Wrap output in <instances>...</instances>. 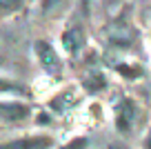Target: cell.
<instances>
[{
  "label": "cell",
  "instance_id": "8992f818",
  "mask_svg": "<svg viewBox=\"0 0 151 149\" xmlns=\"http://www.w3.org/2000/svg\"><path fill=\"white\" fill-rule=\"evenodd\" d=\"M69 0H42V14L45 16H56L58 11L65 9Z\"/></svg>",
  "mask_w": 151,
  "mask_h": 149
},
{
  "label": "cell",
  "instance_id": "ba28073f",
  "mask_svg": "<svg viewBox=\"0 0 151 149\" xmlns=\"http://www.w3.org/2000/svg\"><path fill=\"white\" fill-rule=\"evenodd\" d=\"M22 7V0H0V14H14Z\"/></svg>",
  "mask_w": 151,
  "mask_h": 149
},
{
  "label": "cell",
  "instance_id": "5b68a950",
  "mask_svg": "<svg viewBox=\"0 0 151 149\" xmlns=\"http://www.w3.org/2000/svg\"><path fill=\"white\" fill-rule=\"evenodd\" d=\"M49 145H53L51 138H24V140L9 142V147H49Z\"/></svg>",
  "mask_w": 151,
  "mask_h": 149
},
{
  "label": "cell",
  "instance_id": "52a82bcc",
  "mask_svg": "<svg viewBox=\"0 0 151 149\" xmlns=\"http://www.w3.org/2000/svg\"><path fill=\"white\" fill-rule=\"evenodd\" d=\"M0 93H24V87L11 82V80L0 78Z\"/></svg>",
  "mask_w": 151,
  "mask_h": 149
},
{
  "label": "cell",
  "instance_id": "3957f363",
  "mask_svg": "<svg viewBox=\"0 0 151 149\" xmlns=\"http://www.w3.org/2000/svg\"><path fill=\"white\" fill-rule=\"evenodd\" d=\"M29 116V107L22 103H0V120L18 122Z\"/></svg>",
  "mask_w": 151,
  "mask_h": 149
},
{
  "label": "cell",
  "instance_id": "7a4b0ae2",
  "mask_svg": "<svg viewBox=\"0 0 151 149\" xmlns=\"http://www.w3.org/2000/svg\"><path fill=\"white\" fill-rule=\"evenodd\" d=\"M36 54H38V60H40V65H42L47 71L56 74V71L60 69V60H58L56 51L51 49V45H49V42L38 40V42H36Z\"/></svg>",
  "mask_w": 151,
  "mask_h": 149
},
{
  "label": "cell",
  "instance_id": "9c48e42d",
  "mask_svg": "<svg viewBox=\"0 0 151 149\" xmlns=\"http://www.w3.org/2000/svg\"><path fill=\"white\" fill-rule=\"evenodd\" d=\"M145 145H147V147H151V131H149V136H147V140H145Z\"/></svg>",
  "mask_w": 151,
  "mask_h": 149
},
{
  "label": "cell",
  "instance_id": "277c9868",
  "mask_svg": "<svg viewBox=\"0 0 151 149\" xmlns=\"http://www.w3.org/2000/svg\"><path fill=\"white\" fill-rule=\"evenodd\" d=\"M82 42H85V33H82L80 27H71L62 33V45L69 54H76L82 47Z\"/></svg>",
  "mask_w": 151,
  "mask_h": 149
},
{
  "label": "cell",
  "instance_id": "6da1fadb",
  "mask_svg": "<svg viewBox=\"0 0 151 149\" xmlns=\"http://www.w3.org/2000/svg\"><path fill=\"white\" fill-rule=\"evenodd\" d=\"M136 120H138V109H136V105L131 103V100H127L124 98L122 103L116 107V127H118L120 131H131V127L136 125Z\"/></svg>",
  "mask_w": 151,
  "mask_h": 149
}]
</instances>
